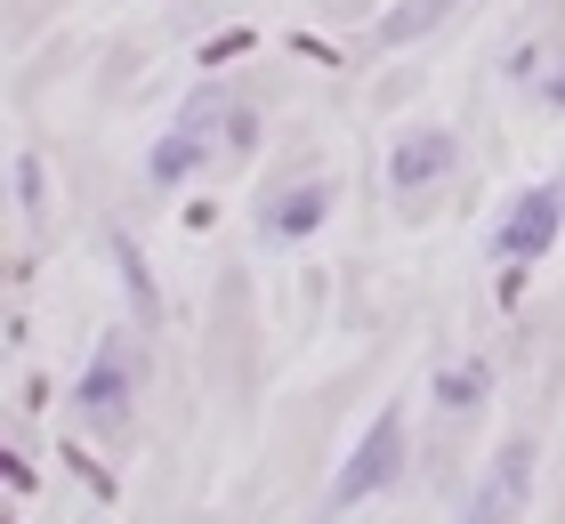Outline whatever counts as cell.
<instances>
[{"instance_id": "6", "label": "cell", "mask_w": 565, "mask_h": 524, "mask_svg": "<svg viewBox=\"0 0 565 524\" xmlns=\"http://www.w3.org/2000/svg\"><path fill=\"white\" fill-rule=\"evenodd\" d=\"M525 492H533V443H509V452L493 460V477L477 484V501H469L460 524H509L525 509Z\"/></svg>"}, {"instance_id": "8", "label": "cell", "mask_w": 565, "mask_h": 524, "mask_svg": "<svg viewBox=\"0 0 565 524\" xmlns=\"http://www.w3.org/2000/svg\"><path fill=\"white\" fill-rule=\"evenodd\" d=\"M460 9V0H396L388 17H380V49H404V41H420V33H436Z\"/></svg>"}, {"instance_id": "12", "label": "cell", "mask_w": 565, "mask_h": 524, "mask_svg": "<svg viewBox=\"0 0 565 524\" xmlns=\"http://www.w3.org/2000/svg\"><path fill=\"white\" fill-rule=\"evenodd\" d=\"M9 186H17V210H41V162H33V153H17Z\"/></svg>"}, {"instance_id": "9", "label": "cell", "mask_w": 565, "mask_h": 524, "mask_svg": "<svg viewBox=\"0 0 565 524\" xmlns=\"http://www.w3.org/2000/svg\"><path fill=\"white\" fill-rule=\"evenodd\" d=\"M484 396H493V372H484V363H452V372H436V411H445V419H469Z\"/></svg>"}, {"instance_id": "7", "label": "cell", "mask_w": 565, "mask_h": 524, "mask_svg": "<svg viewBox=\"0 0 565 524\" xmlns=\"http://www.w3.org/2000/svg\"><path fill=\"white\" fill-rule=\"evenodd\" d=\"M331 218V186L323 178H299V186H282L275 202H259V234L267 243H299V234H316Z\"/></svg>"}, {"instance_id": "1", "label": "cell", "mask_w": 565, "mask_h": 524, "mask_svg": "<svg viewBox=\"0 0 565 524\" xmlns=\"http://www.w3.org/2000/svg\"><path fill=\"white\" fill-rule=\"evenodd\" d=\"M396 477H404V411L388 404V411H380L372 428H364V443L348 452V468L331 477V509H355V501H372V492H388Z\"/></svg>"}, {"instance_id": "14", "label": "cell", "mask_w": 565, "mask_h": 524, "mask_svg": "<svg viewBox=\"0 0 565 524\" xmlns=\"http://www.w3.org/2000/svg\"><path fill=\"white\" fill-rule=\"evenodd\" d=\"M550 97H557V105H565V73H557V89H550Z\"/></svg>"}, {"instance_id": "4", "label": "cell", "mask_w": 565, "mask_h": 524, "mask_svg": "<svg viewBox=\"0 0 565 524\" xmlns=\"http://www.w3.org/2000/svg\"><path fill=\"white\" fill-rule=\"evenodd\" d=\"M130 387H138V363L121 355V339H106L97 363L82 372V387H73V411H82L97 436H121L130 428Z\"/></svg>"}, {"instance_id": "11", "label": "cell", "mask_w": 565, "mask_h": 524, "mask_svg": "<svg viewBox=\"0 0 565 524\" xmlns=\"http://www.w3.org/2000/svg\"><path fill=\"white\" fill-rule=\"evenodd\" d=\"M259 146V114L250 105H226V153H250Z\"/></svg>"}, {"instance_id": "13", "label": "cell", "mask_w": 565, "mask_h": 524, "mask_svg": "<svg viewBox=\"0 0 565 524\" xmlns=\"http://www.w3.org/2000/svg\"><path fill=\"white\" fill-rule=\"evenodd\" d=\"M235 49H250V33H218L211 49H202V65H226V57H235Z\"/></svg>"}, {"instance_id": "5", "label": "cell", "mask_w": 565, "mask_h": 524, "mask_svg": "<svg viewBox=\"0 0 565 524\" xmlns=\"http://www.w3.org/2000/svg\"><path fill=\"white\" fill-rule=\"evenodd\" d=\"M452 162H460L452 129H404L396 153H388V186L396 194H428L436 178H452Z\"/></svg>"}, {"instance_id": "3", "label": "cell", "mask_w": 565, "mask_h": 524, "mask_svg": "<svg viewBox=\"0 0 565 524\" xmlns=\"http://www.w3.org/2000/svg\"><path fill=\"white\" fill-rule=\"evenodd\" d=\"M211 121H226V97L218 89H202L186 114H178V129H162L146 153V170H153V186H186V178L211 162Z\"/></svg>"}, {"instance_id": "2", "label": "cell", "mask_w": 565, "mask_h": 524, "mask_svg": "<svg viewBox=\"0 0 565 524\" xmlns=\"http://www.w3.org/2000/svg\"><path fill=\"white\" fill-rule=\"evenodd\" d=\"M565 226V178H550V186H525L518 202H509V218L493 226V258H509V267H533V258H550Z\"/></svg>"}, {"instance_id": "10", "label": "cell", "mask_w": 565, "mask_h": 524, "mask_svg": "<svg viewBox=\"0 0 565 524\" xmlns=\"http://www.w3.org/2000/svg\"><path fill=\"white\" fill-rule=\"evenodd\" d=\"M114 267H121V282H130V314H138V323H153L162 299H153V275H146V258H138L130 234H114Z\"/></svg>"}]
</instances>
